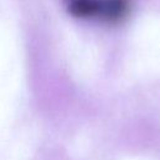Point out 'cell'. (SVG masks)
<instances>
[]
</instances>
